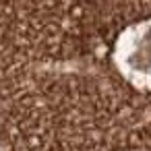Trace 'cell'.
<instances>
[{"label":"cell","instance_id":"1","mask_svg":"<svg viewBox=\"0 0 151 151\" xmlns=\"http://www.w3.org/2000/svg\"><path fill=\"white\" fill-rule=\"evenodd\" d=\"M112 62L128 85L139 91H151V17L118 33Z\"/></svg>","mask_w":151,"mask_h":151}]
</instances>
